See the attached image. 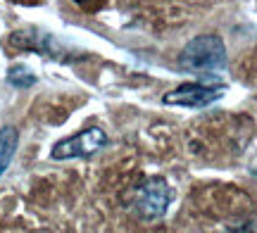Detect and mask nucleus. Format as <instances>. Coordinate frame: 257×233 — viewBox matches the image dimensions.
<instances>
[{"instance_id": "nucleus-1", "label": "nucleus", "mask_w": 257, "mask_h": 233, "mask_svg": "<svg viewBox=\"0 0 257 233\" xmlns=\"http://www.w3.org/2000/svg\"><path fill=\"white\" fill-rule=\"evenodd\" d=\"M179 67L191 74H217L226 67V48L219 36H198L181 50Z\"/></svg>"}, {"instance_id": "nucleus-2", "label": "nucleus", "mask_w": 257, "mask_h": 233, "mask_svg": "<svg viewBox=\"0 0 257 233\" xmlns=\"http://www.w3.org/2000/svg\"><path fill=\"white\" fill-rule=\"evenodd\" d=\"M172 202V188L162 176H148L131 190V209L134 214L155 221L167 212Z\"/></svg>"}, {"instance_id": "nucleus-3", "label": "nucleus", "mask_w": 257, "mask_h": 233, "mask_svg": "<svg viewBox=\"0 0 257 233\" xmlns=\"http://www.w3.org/2000/svg\"><path fill=\"white\" fill-rule=\"evenodd\" d=\"M107 145V136L105 131L93 126V129H83L76 136L62 138L60 143L53 145V159H74V157H91L98 150Z\"/></svg>"}, {"instance_id": "nucleus-4", "label": "nucleus", "mask_w": 257, "mask_h": 233, "mask_svg": "<svg viewBox=\"0 0 257 233\" xmlns=\"http://www.w3.org/2000/svg\"><path fill=\"white\" fill-rule=\"evenodd\" d=\"M226 93V86H207V84H181L174 91L165 95L167 105H179V107H207L217 103L221 95Z\"/></svg>"}, {"instance_id": "nucleus-5", "label": "nucleus", "mask_w": 257, "mask_h": 233, "mask_svg": "<svg viewBox=\"0 0 257 233\" xmlns=\"http://www.w3.org/2000/svg\"><path fill=\"white\" fill-rule=\"evenodd\" d=\"M17 143H19V136L12 126L0 129V176H3V171L12 162V155L17 152Z\"/></svg>"}, {"instance_id": "nucleus-6", "label": "nucleus", "mask_w": 257, "mask_h": 233, "mask_svg": "<svg viewBox=\"0 0 257 233\" xmlns=\"http://www.w3.org/2000/svg\"><path fill=\"white\" fill-rule=\"evenodd\" d=\"M74 3H79V5H88V3H93V0H74Z\"/></svg>"}]
</instances>
